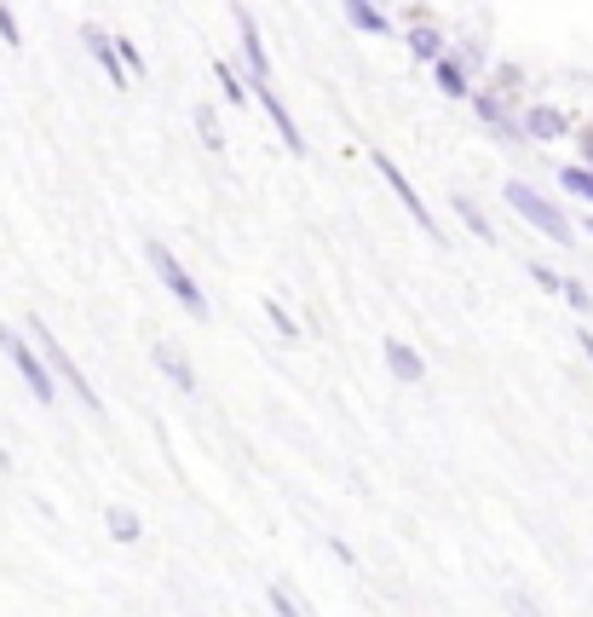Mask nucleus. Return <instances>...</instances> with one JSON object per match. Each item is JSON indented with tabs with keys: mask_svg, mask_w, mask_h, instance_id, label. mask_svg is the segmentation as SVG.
<instances>
[{
	"mask_svg": "<svg viewBox=\"0 0 593 617\" xmlns=\"http://www.w3.org/2000/svg\"><path fill=\"white\" fill-rule=\"evenodd\" d=\"M23 329H30V341L41 347V358H46V370H53L58 381H64V387L75 393V398H82L87 409H93V416H105V398H98V387H93V381L82 375V364H75V358L58 347V336H53V329H46L41 318H30V323H23Z\"/></svg>",
	"mask_w": 593,
	"mask_h": 617,
	"instance_id": "f257e3e1",
	"label": "nucleus"
},
{
	"mask_svg": "<svg viewBox=\"0 0 593 617\" xmlns=\"http://www.w3.org/2000/svg\"><path fill=\"white\" fill-rule=\"evenodd\" d=\"M144 254H150V272H157V277L168 283V295H173L179 306H185V312H191L196 323H202V318H208V295H202V289H196V277H191L185 266H179V254H173L168 243H157V237H150V243H144Z\"/></svg>",
	"mask_w": 593,
	"mask_h": 617,
	"instance_id": "f03ea898",
	"label": "nucleus"
},
{
	"mask_svg": "<svg viewBox=\"0 0 593 617\" xmlns=\"http://www.w3.org/2000/svg\"><path fill=\"white\" fill-rule=\"evenodd\" d=\"M507 209L513 214H519V220H530L536 231H541V237H553V243H571V220H564L559 209H553V202L548 196H536L530 185H525V179H507Z\"/></svg>",
	"mask_w": 593,
	"mask_h": 617,
	"instance_id": "7ed1b4c3",
	"label": "nucleus"
},
{
	"mask_svg": "<svg viewBox=\"0 0 593 617\" xmlns=\"http://www.w3.org/2000/svg\"><path fill=\"white\" fill-rule=\"evenodd\" d=\"M0 352L12 358V370L30 381V393L41 398V404H53L58 398V387H53V370H46V358H35V347H30V329L23 336H12V323H0Z\"/></svg>",
	"mask_w": 593,
	"mask_h": 617,
	"instance_id": "20e7f679",
	"label": "nucleus"
},
{
	"mask_svg": "<svg viewBox=\"0 0 593 617\" xmlns=\"http://www.w3.org/2000/svg\"><path fill=\"white\" fill-rule=\"evenodd\" d=\"M369 162L380 168V179H386V185H392V191L403 196V209H409V214H416V225L427 231V243H444V231H438V220H432V209H427V202L416 196V185H409V179H403V168H398L392 157H380V150H369Z\"/></svg>",
	"mask_w": 593,
	"mask_h": 617,
	"instance_id": "39448f33",
	"label": "nucleus"
},
{
	"mask_svg": "<svg viewBox=\"0 0 593 617\" xmlns=\"http://www.w3.org/2000/svg\"><path fill=\"white\" fill-rule=\"evenodd\" d=\"M237 12V35H242V58H248V75H254V87L271 82V53H266V35H260V23H254L248 7H230Z\"/></svg>",
	"mask_w": 593,
	"mask_h": 617,
	"instance_id": "423d86ee",
	"label": "nucleus"
},
{
	"mask_svg": "<svg viewBox=\"0 0 593 617\" xmlns=\"http://www.w3.org/2000/svg\"><path fill=\"white\" fill-rule=\"evenodd\" d=\"M82 41H87V53H93L98 64H105V75H110L116 87H127V82H133V70H127V58H121L116 35H105V30H98V23H82Z\"/></svg>",
	"mask_w": 593,
	"mask_h": 617,
	"instance_id": "0eeeda50",
	"label": "nucleus"
},
{
	"mask_svg": "<svg viewBox=\"0 0 593 617\" xmlns=\"http://www.w3.org/2000/svg\"><path fill=\"white\" fill-rule=\"evenodd\" d=\"M380 358H386V370H392L403 387H416V381H427V358L409 347V341H398V336H386L380 341Z\"/></svg>",
	"mask_w": 593,
	"mask_h": 617,
	"instance_id": "6e6552de",
	"label": "nucleus"
},
{
	"mask_svg": "<svg viewBox=\"0 0 593 617\" xmlns=\"http://www.w3.org/2000/svg\"><path fill=\"white\" fill-rule=\"evenodd\" d=\"M254 98H260V105H266L271 127H277V134H282V145H289V157H305V139H300V127H294L289 105H282V98L271 93V82H260V87H254Z\"/></svg>",
	"mask_w": 593,
	"mask_h": 617,
	"instance_id": "1a4fd4ad",
	"label": "nucleus"
},
{
	"mask_svg": "<svg viewBox=\"0 0 593 617\" xmlns=\"http://www.w3.org/2000/svg\"><path fill=\"white\" fill-rule=\"evenodd\" d=\"M150 364H157V370L173 381L179 393H191V387H196V370L185 364V352H179L173 341H157V347H150Z\"/></svg>",
	"mask_w": 593,
	"mask_h": 617,
	"instance_id": "9d476101",
	"label": "nucleus"
},
{
	"mask_svg": "<svg viewBox=\"0 0 593 617\" xmlns=\"http://www.w3.org/2000/svg\"><path fill=\"white\" fill-rule=\"evenodd\" d=\"M105 531L116 536V543H139V536H144V520H139L133 508H105Z\"/></svg>",
	"mask_w": 593,
	"mask_h": 617,
	"instance_id": "9b49d317",
	"label": "nucleus"
},
{
	"mask_svg": "<svg viewBox=\"0 0 593 617\" xmlns=\"http://www.w3.org/2000/svg\"><path fill=\"white\" fill-rule=\"evenodd\" d=\"M432 75H438V87H444L450 98H473V82H467V70H461V58H438Z\"/></svg>",
	"mask_w": 593,
	"mask_h": 617,
	"instance_id": "f8f14e48",
	"label": "nucleus"
},
{
	"mask_svg": "<svg viewBox=\"0 0 593 617\" xmlns=\"http://www.w3.org/2000/svg\"><path fill=\"white\" fill-rule=\"evenodd\" d=\"M525 134H530V139H564V116H559L553 105H536V110L525 116Z\"/></svg>",
	"mask_w": 593,
	"mask_h": 617,
	"instance_id": "ddd939ff",
	"label": "nucleus"
},
{
	"mask_svg": "<svg viewBox=\"0 0 593 617\" xmlns=\"http://www.w3.org/2000/svg\"><path fill=\"white\" fill-rule=\"evenodd\" d=\"M346 18H352L364 35H386V30H392V23H386V12L375 7V0H346Z\"/></svg>",
	"mask_w": 593,
	"mask_h": 617,
	"instance_id": "4468645a",
	"label": "nucleus"
},
{
	"mask_svg": "<svg viewBox=\"0 0 593 617\" xmlns=\"http://www.w3.org/2000/svg\"><path fill=\"white\" fill-rule=\"evenodd\" d=\"M409 46H416L421 64H438V58H444V35H438L432 23H416V30H409Z\"/></svg>",
	"mask_w": 593,
	"mask_h": 617,
	"instance_id": "2eb2a0df",
	"label": "nucleus"
},
{
	"mask_svg": "<svg viewBox=\"0 0 593 617\" xmlns=\"http://www.w3.org/2000/svg\"><path fill=\"white\" fill-rule=\"evenodd\" d=\"M455 214H461V220H467V231H473V237H478V243H496V225H489V220H484V209H478V202H473V196H455Z\"/></svg>",
	"mask_w": 593,
	"mask_h": 617,
	"instance_id": "dca6fc26",
	"label": "nucleus"
},
{
	"mask_svg": "<svg viewBox=\"0 0 593 617\" xmlns=\"http://www.w3.org/2000/svg\"><path fill=\"white\" fill-rule=\"evenodd\" d=\"M473 110H478L489 127H502V134H519V121H507V110H502L496 93H473Z\"/></svg>",
	"mask_w": 593,
	"mask_h": 617,
	"instance_id": "f3484780",
	"label": "nucleus"
},
{
	"mask_svg": "<svg viewBox=\"0 0 593 617\" xmlns=\"http://www.w3.org/2000/svg\"><path fill=\"white\" fill-rule=\"evenodd\" d=\"M214 75H219V87H225L230 105H248V98H254V82H242V75L230 70V64H214Z\"/></svg>",
	"mask_w": 593,
	"mask_h": 617,
	"instance_id": "a211bd4d",
	"label": "nucleus"
},
{
	"mask_svg": "<svg viewBox=\"0 0 593 617\" xmlns=\"http://www.w3.org/2000/svg\"><path fill=\"white\" fill-rule=\"evenodd\" d=\"M196 134L208 139V150H225V134H219V116H214V105H196Z\"/></svg>",
	"mask_w": 593,
	"mask_h": 617,
	"instance_id": "6ab92c4d",
	"label": "nucleus"
},
{
	"mask_svg": "<svg viewBox=\"0 0 593 617\" xmlns=\"http://www.w3.org/2000/svg\"><path fill=\"white\" fill-rule=\"evenodd\" d=\"M266 318H271V329H277L282 341H294V336H300V323L289 318V306H282V300H266Z\"/></svg>",
	"mask_w": 593,
	"mask_h": 617,
	"instance_id": "aec40b11",
	"label": "nucleus"
},
{
	"mask_svg": "<svg viewBox=\"0 0 593 617\" xmlns=\"http://www.w3.org/2000/svg\"><path fill=\"white\" fill-rule=\"evenodd\" d=\"M559 179H564V191H571V196H587L593 202V168H564Z\"/></svg>",
	"mask_w": 593,
	"mask_h": 617,
	"instance_id": "412c9836",
	"label": "nucleus"
},
{
	"mask_svg": "<svg viewBox=\"0 0 593 617\" xmlns=\"http://www.w3.org/2000/svg\"><path fill=\"white\" fill-rule=\"evenodd\" d=\"M530 277L541 283V289H548V295H564V277L553 272V266H541V260H530Z\"/></svg>",
	"mask_w": 593,
	"mask_h": 617,
	"instance_id": "4be33fe9",
	"label": "nucleus"
},
{
	"mask_svg": "<svg viewBox=\"0 0 593 617\" xmlns=\"http://www.w3.org/2000/svg\"><path fill=\"white\" fill-rule=\"evenodd\" d=\"M266 600H271V611H277V617H300V606L289 600V588H282V583H271V595H266Z\"/></svg>",
	"mask_w": 593,
	"mask_h": 617,
	"instance_id": "5701e85b",
	"label": "nucleus"
},
{
	"mask_svg": "<svg viewBox=\"0 0 593 617\" xmlns=\"http://www.w3.org/2000/svg\"><path fill=\"white\" fill-rule=\"evenodd\" d=\"M0 41H7V46H18V41H23V30H18V18H12L7 0H0Z\"/></svg>",
	"mask_w": 593,
	"mask_h": 617,
	"instance_id": "b1692460",
	"label": "nucleus"
},
{
	"mask_svg": "<svg viewBox=\"0 0 593 617\" xmlns=\"http://www.w3.org/2000/svg\"><path fill=\"white\" fill-rule=\"evenodd\" d=\"M507 611H513V617H541V611H536V600H530V595H519V588L507 595Z\"/></svg>",
	"mask_w": 593,
	"mask_h": 617,
	"instance_id": "393cba45",
	"label": "nucleus"
},
{
	"mask_svg": "<svg viewBox=\"0 0 593 617\" xmlns=\"http://www.w3.org/2000/svg\"><path fill=\"white\" fill-rule=\"evenodd\" d=\"M116 46H121V58H127V70H133V75H144V58H139V46H133V41H127V35H116Z\"/></svg>",
	"mask_w": 593,
	"mask_h": 617,
	"instance_id": "a878e982",
	"label": "nucleus"
},
{
	"mask_svg": "<svg viewBox=\"0 0 593 617\" xmlns=\"http://www.w3.org/2000/svg\"><path fill=\"white\" fill-rule=\"evenodd\" d=\"M564 300H571V306H576V312H587V306H593V295L582 289V283H564Z\"/></svg>",
	"mask_w": 593,
	"mask_h": 617,
	"instance_id": "bb28decb",
	"label": "nucleus"
},
{
	"mask_svg": "<svg viewBox=\"0 0 593 617\" xmlns=\"http://www.w3.org/2000/svg\"><path fill=\"white\" fill-rule=\"evenodd\" d=\"M576 341H582V352H587V364H593V336H587V329H576Z\"/></svg>",
	"mask_w": 593,
	"mask_h": 617,
	"instance_id": "cd10ccee",
	"label": "nucleus"
},
{
	"mask_svg": "<svg viewBox=\"0 0 593 617\" xmlns=\"http://www.w3.org/2000/svg\"><path fill=\"white\" fill-rule=\"evenodd\" d=\"M587 168H593V139H587Z\"/></svg>",
	"mask_w": 593,
	"mask_h": 617,
	"instance_id": "c85d7f7f",
	"label": "nucleus"
},
{
	"mask_svg": "<svg viewBox=\"0 0 593 617\" xmlns=\"http://www.w3.org/2000/svg\"><path fill=\"white\" fill-rule=\"evenodd\" d=\"M587 231H593V220H587Z\"/></svg>",
	"mask_w": 593,
	"mask_h": 617,
	"instance_id": "c756f323",
	"label": "nucleus"
}]
</instances>
